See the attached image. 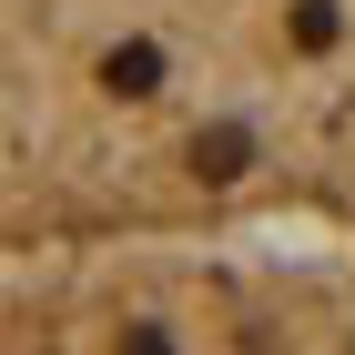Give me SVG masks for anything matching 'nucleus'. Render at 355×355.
Segmentation results:
<instances>
[{"mask_svg":"<svg viewBox=\"0 0 355 355\" xmlns=\"http://www.w3.org/2000/svg\"><path fill=\"white\" fill-rule=\"evenodd\" d=\"M0 234H355V0H0Z\"/></svg>","mask_w":355,"mask_h":355,"instance_id":"f257e3e1","label":"nucleus"},{"mask_svg":"<svg viewBox=\"0 0 355 355\" xmlns=\"http://www.w3.org/2000/svg\"><path fill=\"white\" fill-rule=\"evenodd\" d=\"M0 355H355V234L10 254Z\"/></svg>","mask_w":355,"mask_h":355,"instance_id":"f03ea898","label":"nucleus"}]
</instances>
